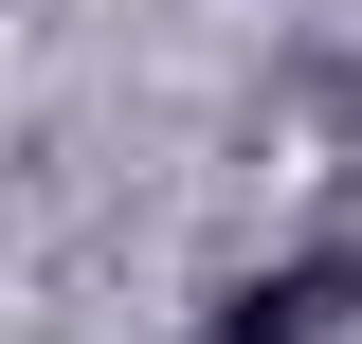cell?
Wrapping results in <instances>:
<instances>
[{"instance_id": "1", "label": "cell", "mask_w": 362, "mask_h": 344, "mask_svg": "<svg viewBox=\"0 0 362 344\" xmlns=\"http://www.w3.org/2000/svg\"><path fill=\"white\" fill-rule=\"evenodd\" d=\"M344 308H362V254H290V272H254L218 308V344H326Z\"/></svg>"}]
</instances>
